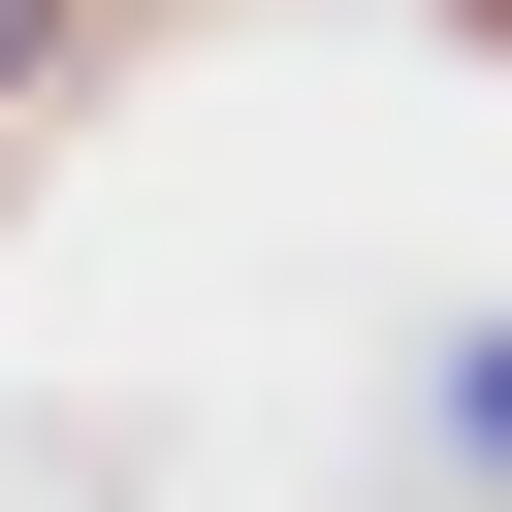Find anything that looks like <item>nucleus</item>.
<instances>
[{"mask_svg": "<svg viewBox=\"0 0 512 512\" xmlns=\"http://www.w3.org/2000/svg\"><path fill=\"white\" fill-rule=\"evenodd\" d=\"M448 448H512V352H448Z\"/></svg>", "mask_w": 512, "mask_h": 512, "instance_id": "1", "label": "nucleus"}, {"mask_svg": "<svg viewBox=\"0 0 512 512\" xmlns=\"http://www.w3.org/2000/svg\"><path fill=\"white\" fill-rule=\"evenodd\" d=\"M32 64H64V0H0V96H32Z\"/></svg>", "mask_w": 512, "mask_h": 512, "instance_id": "2", "label": "nucleus"}]
</instances>
